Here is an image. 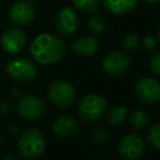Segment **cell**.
<instances>
[{
  "label": "cell",
  "instance_id": "2",
  "mask_svg": "<svg viewBox=\"0 0 160 160\" xmlns=\"http://www.w3.org/2000/svg\"><path fill=\"white\" fill-rule=\"evenodd\" d=\"M16 148L22 159L36 160L44 154L46 149L45 136L40 130L35 128L26 129L20 134L16 142Z\"/></svg>",
  "mask_w": 160,
  "mask_h": 160
},
{
  "label": "cell",
  "instance_id": "27",
  "mask_svg": "<svg viewBox=\"0 0 160 160\" xmlns=\"http://www.w3.org/2000/svg\"><path fill=\"white\" fill-rule=\"evenodd\" d=\"M146 2H150V4H156L159 0H145Z\"/></svg>",
  "mask_w": 160,
  "mask_h": 160
},
{
  "label": "cell",
  "instance_id": "9",
  "mask_svg": "<svg viewBox=\"0 0 160 160\" xmlns=\"http://www.w3.org/2000/svg\"><path fill=\"white\" fill-rule=\"evenodd\" d=\"M102 70L106 75L119 78L130 68V58L125 51H111L101 61Z\"/></svg>",
  "mask_w": 160,
  "mask_h": 160
},
{
  "label": "cell",
  "instance_id": "3",
  "mask_svg": "<svg viewBox=\"0 0 160 160\" xmlns=\"http://www.w3.org/2000/svg\"><path fill=\"white\" fill-rule=\"evenodd\" d=\"M108 110V101L106 99L96 92H90L84 95L78 105H76V114L84 122H94L99 120L105 111Z\"/></svg>",
  "mask_w": 160,
  "mask_h": 160
},
{
  "label": "cell",
  "instance_id": "25",
  "mask_svg": "<svg viewBox=\"0 0 160 160\" xmlns=\"http://www.w3.org/2000/svg\"><path fill=\"white\" fill-rule=\"evenodd\" d=\"M9 111V105L6 101H0V116H4Z\"/></svg>",
  "mask_w": 160,
  "mask_h": 160
},
{
  "label": "cell",
  "instance_id": "7",
  "mask_svg": "<svg viewBox=\"0 0 160 160\" xmlns=\"http://www.w3.org/2000/svg\"><path fill=\"white\" fill-rule=\"evenodd\" d=\"M16 110L21 118L26 120H35L41 118L46 112V104L41 98L28 94L19 96L16 102Z\"/></svg>",
  "mask_w": 160,
  "mask_h": 160
},
{
  "label": "cell",
  "instance_id": "29",
  "mask_svg": "<svg viewBox=\"0 0 160 160\" xmlns=\"http://www.w3.org/2000/svg\"><path fill=\"white\" fill-rule=\"evenodd\" d=\"M26 1H28V0H26Z\"/></svg>",
  "mask_w": 160,
  "mask_h": 160
},
{
  "label": "cell",
  "instance_id": "17",
  "mask_svg": "<svg viewBox=\"0 0 160 160\" xmlns=\"http://www.w3.org/2000/svg\"><path fill=\"white\" fill-rule=\"evenodd\" d=\"M128 115H129V111H128L126 106H124V105H115L110 110H108L106 121L111 126H119V125H121L126 120Z\"/></svg>",
  "mask_w": 160,
  "mask_h": 160
},
{
  "label": "cell",
  "instance_id": "12",
  "mask_svg": "<svg viewBox=\"0 0 160 160\" xmlns=\"http://www.w3.org/2000/svg\"><path fill=\"white\" fill-rule=\"evenodd\" d=\"M35 9L34 6L28 2L26 0H20L16 1L11 5V8L9 9V19L10 21L19 28L26 26L30 22H32V20L35 19Z\"/></svg>",
  "mask_w": 160,
  "mask_h": 160
},
{
  "label": "cell",
  "instance_id": "8",
  "mask_svg": "<svg viewBox=\"0 0 160 160\" xmlns=\"http://www.w3.org/2000/svg\"><path fill=\"white\" fill-rule=\"evenodd\" d=\"M135 95L138 99L148 105L158 104L160 100V84L155 78L142 76L140 78L134 86Z\"/></svg>",
  "mask_w": 160,
  "mask_h": 160
},
{
  "label": "cell",
  "instance_id": "5",
  "mask_svg": "<svg viewBox=\"0 0 160 160\" xmlns=\"http://www.w3.org/2000/svg\"><path fill=\"white\" fill-rule=\"evenodd\" d=\"M48 98L54 105L59 108H68L74 102L76 98V92L74 86L68 80L55 79L49 85Z\"/></svg>",
  "mask_w": 160,
  "mask_h": 160
},
{
  "label": "cell",
  "instance_id": "22",
  "mask_svg": "<svg viewBox=\"0 0 160 160\" xmlns=\"http://www.w3.org/2000/svg\"><path fill=\"white\" fill-rule=\"evenodd\" d=\"M91 138L96 144H106L110 140V132L105 128L99 126L91 131Z\"/></svg>",
  "mask_w": 160,
  "mask_h": 160
},
{
  "label": "cell",
  "instance_id": "15",
  "mask_svg": "<svg viewBox=\"0 0 160 160\" xmlns=\"http://www.w3.org/2000/svg\"><path fill=\"white\" fill-rule=\"evenodd\" d=\"M138 1L139 0H101L104 8L109 12L118 16L131 12L136 8Z\"/></svg>",
  "mask_w": 160,
  "mask_h": 160
},
{
  "label": "cell",
  "instance_id": "21",
  "mask_svg": "<svg viewBox=\"0 0 160 160\" xmlns=\"http://www.w3.org/2000/svg\"><path fill=\"white\" fill-rule=\"evenodd\" d=\"M148 142L154 150L160 149V125L158 122L150 126L148 131Z\"/></svg>",
  "mask_w": 160,
  "mask_h": 160
},
{
  "label": "cell",
  "instance_id": "20",
  "mask_svg": "<svg viewBox=\"0 0 160 160\" xmlns=\"http://www.w3.org/2000/svg\"><path fill=\"white\" fill-rule=\"evenodd\" d=\"M140 44V38L136 32H129L125 35V38L122 39L121 41V48L124 51L126 52H130V51H134L138 49Z\"/></svg>",
  "mask_w": 160,
  "mask_h": 160
},
{
  "label": "cell",
  "instance_id": "28",
  "mask_svg": "<svg viewBox=\"0 0 160 160\" xmlns=\"http://www.w3.org/2000/svg\"><path fill=\"white\" fill-rule=\"evenodd\" d=\"M0 145H1V136H0Z\"/></svg>",
  "mask_w": 160,
  "mask_h": 160
},
{
  "label": "cell",
  "instance_id": "23",
  "mask_svg": "<svg viewBox=\"0 0 160 160\" xmlns=\"http://www.w3.org/2000/svg\"><path fill=\"white\" fill-rule=\"evenodd\" d=\"M149 68L155 75L160 74V51L159 50L154 49V51L149 59Z\"/></svg>",
  "mask_w": 160,
  "mask_h": 160
},
{
  "label": "cell",
  "instance_id": "11",
  "mask_svg": "<svg viewBox=\"0 0 160 160\" xmlns=\"http://www.w3.org/2000/svg\"><path fill=\"white\" fill-rule=\"evenodd\" d=\"M79 26V19L75 10L71 6H62L58 10L55 16V28L56 31L65 38L72 36Z\"/></svg>",
  "mask_w": 160,
  "mask_h": 160
},
{
  "label": "cell",
  "instance_id": "14",
  "mask_svg": "<svg viewBox=\"0 0 160 160\" xmlns=\"http://www.w3.org/2000/svg\"><path fill=\"white\" fill-rule=\"evenodd\" d=\"M79 122L75 118L70 115H60L58 116L51 125L52 132L59 138H69L78 131Z\"/></svg>",
  "mask_w": 160,
  "mask_h": 160
},
{
  "label": "cell",
  "instance_id": "6",
  "mask_svg": "<svg viewBox=\"0 0 160 160\" xmlns=\"http://www.w3.org/2000/svg\"><path fill=\"white\" fill-rule=\"evenodd\" d=\"M118 155L124 160H138L145 150L144 139L136 132H129L121 138L118 144Z\"/></svg>",
  "mask_w": 160,
  "mask_h": 160
},
{
  "label": "cell",
  "instance_id": "13",
  "mask_svg": "<svg viewBox=\"0 0 160 160\" xmlns=\"http://www.w3.org/2000/svg\"><path fill=\"white\" fill-rule=\"evenodd\" d=\"M99 41L96 36L92 35H81L70 44L72 52L80 56H92L99 51Z\"/></svg>",
  "mask_w": 160,
  "mask_h": 160
},
{
  "label": "cell",
  "instance_id": "18",
  "mask_svg": "<svg viewBox=\"0 0 160 160\" xmlns=\"http://www.w3.org/2000/svg\"><path fill=\"white\" fill-rule=\"evenodd\" d=\"M88 29L90 31V35L101 36L106 30V22L100 15H91L88 20Z\"/></svg>",
  "mask_w": 160,
  "mask_h": 160
},
{
  "label": "cell",
  "instance_id": "19",
  "mask_svg": "<svg viewBox=\"0 0 160 160\" xmlns=\"http://www.w3.org/2000/svg\"><path fill=\"white\" fill-rule=\"evenodd\" d=\"M72 5L81 12L91 14L100 6V0H72Z\"/></svg>",
  "mask_w": 160,
  "mask_h": 160
},
{
  "label": "cell",
  "instance_id": "16",
  "mask_svg": "<svg viewBox=\"0 0 160 160\" xmlns=\"http://www.w3.org/2000/svg\"><path fill=\"white\" fill-rule=\"evenodd\" d=\"M129 116V122L132 126V129L135 131H141L145 128H148L149 122H150V115L148 111L142 110V109H136L134 110Z\"/></svg>",
  "mask_w": 160,
  "mask_h": 160
},
{
  "label": "cell",
  "instance_id": "26",
  "mask_svg": "<svg viewBox=\"0 0 160 160\" xmlns=\"http://www.w3.org/2000/svg\"><path fill=\"white\" fill-rule=\"evenodd\" d=\"M2 160H18V158L14 156V155H11V154H8V155H5L2 158Z\"/></svg>",
  "mask_w": 160,
  "mask_h": 160
},
{
  "label": "cell",
  "instance_id": "10",
  "mask_svg": "<svg viewBox=\"0 0 160 160\" xmlns=\"http://www.w3.org/2000/svg\"><path fill=\"white\" fill-rule=\"evenodd\" d=\"M26 44H28L26 32L19 26L6 29L0 36V48L8 54L20 52Z\"/></svg>",
  "mask_w": 160,
  "mask_h": 160
},
{
  "label": "cell",
  "instance_id": "24",
  "mask_svg": "<svg viewBox=\"0 0 160 160\" xmlns=\"http://www.w3.org/2000/svg\"><path fill=\"white\" fill-rule=\"evenodd\" d=\"M141 42H142V45H144V48H145L146 50H154V49L156 48L158 40H156L152 35H145V36L142 38Z\"/></svg>",
  "mask_w": 160,
  "mask_h": 160
},
{
  "label": "cell",
  "instance_id": "1",
  "mask_svg": "<svg viewBox=\"0 0 160 160\" xmlns=\"http://www.w3.org/2000/svg\"><path fill=\"white\" fill-rule=\"evenodd\" d=\"M65 52L64 40L55 34H39L30 44V55L40 65H54L65 56Z\"/></svg>",
  "mask_w": 160,
  "mask_h": 160
},
{
  "label": "cell",
  "instance_id": "4",
  "mask_svg": "<svg viewBox=\"0 0 160 160\" xmlns=\"http://www.w3.org/2000/svg\"><path fill=\"white\" fill-rule=\"evenodd\" d=\"M6 75L18 82H28L36 78V65L26 58H12L5 65Z\"/></svg>",
  "mask_w": 160,
  "mask_h": 160
}]
</instances>
